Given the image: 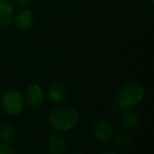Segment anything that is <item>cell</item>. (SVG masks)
<instances>
[{"instance_id":"obj_1","label":"cell","mask_w":154,"mask_h":154,"mask_svg":"<svg viewBox=\"0 0 154 154\" xmlns=\"http://www.w3.org/2000/svg\"><path fill=\"white\" fill-rule=\"evenodd\" d=\"M80 114L72 106H58L51 111L48 115V125L54 131L68 132L79 123Z\"/></svg>"},{"instance_id":"obj_2","label":"cell","mask_w":154,"mask_h":154,"mask_svg":"<svg viewBox=\"0 0 154 154\" xmlns=\"http://www.w3.org/2000/svg\"><path fill=\"white\" fill-rule=\"evenodd\" d=\"M145 89L138 82H128L119 90L116 105L121 109H134L143 103Z\"/></svg>"},{"instance_id":"obj_3","label":"cell","mask_w":154,"mask_h":154,"mask_svg":"<svg viewBox=\"0 0 154 154\" xmlns=\"http://www.w3.org/2000/svg\"><path fill=\"white\" fill-rule=\"evenodd\" d=\"M2 111L10 116H17L22 113L25 107L24 97L18 90L11 89L3 93L0 99Z\"/></svg>"},{"instance_id":"obj_4","label":"cell","mask_w":154,"mask_h":154,"mask_svg":"<svg viewBox=\"0 0 154 154\" xmlns=\"http://www.w3.org/2000/svg\"><path fill=\"white\" fill-rule=\"evenodd\" d=\"M25 105L32 110H38L44 105L45 92L39 84H31L24 92Z\"/></svg>"},{"instance_id":"obj_5","label":"cell","mask_w":154,"mask_h":154,"mask_svg":"<svg viewBox=\"0 0 154 154\" xmlns=\"http://www.w3.org/2000/svg\"><path fill=\"white\" fill-rule=\"evenodd\" d=\"M113 129L108 121L104 119H99L94 121L91 127V135L97 142L101 144H106L113 138Z\"/></svg>"},{"instance_id":"obj_6","label":"cell","mask_w":154,"mask_h":154,"mask_svg":"<svg viewBox=\"0 0 154 154\" xmlns=\"http://www.w3.org/2000/svg\"><path fill=\"white\" fill-rule=\"evenodd\" d=\"M13 21L15 23V27L19 31H29L35 25V14L29 8H23L15 14Z\"/></svg>"},{"instance_id":"obj_7","label":"cell","mask_w":154,"mask_h":154,"mask_svg":"<svg viewBox=\"0 0 154 154\" xmlns=\"http://www.w3.org/2000/svg\"><path fill=\"white\" fill-rule=\"evenodd\" d=\"M68 96V89L64 84L60 81H55L51 84L47 88V98L56 105L63 103Z\"/></svg>"},{"instance_id":"obj_8","label":"cell","mask_w":154,"mask_h":154,"mask_svg":"<svg viewBox=\"0 0 154 154\" xmlns=\"http://www.w3.org/2000/svg\"><path fill=\"white\" fill-rule=\"evenodd\" d=\"M15 16L14 4L8 0H0V29L11 25Z\"/></svg>"},{"instance_id":"obj_9","label":"cell","mask_w":154,"mask_h":154,"mask_svg":"<svg viewBox=\"0 0 154 154\" xmlns=\"http://www.w3.org/2000/svg\"><path fill=\"white\" fill-rule=\"evenodd\" d=\"M67 143L59 132L51 134L47 142V148L51 154H63L66 150Z\"/></svg>"},{"instance_id":"obj_10","label":"cell","mask_w":154,"mask_h":154,"mask_svg":"<svg viewBox=\"0 0 154 154\" xmlns=\"http://www.w3.org/2000/svg\"><path fill=\"white\" fill-rule=\"evenodd\" d=\"M121 123L124 129L128 130V131L136 129L140 123L138 114L134 109H124V111L121 114Z\"/></svg>"},{"instance_id":"obj_11","label":"cell","mask_w":154,"mask_h":154,"mask_svg":"<svg viewBox=\"0 0 154 154\" xmlns=\"http://www.w3.org/2000/svg\"><path fill=\"white\" fill-rule=\"evenodd\" d=\"M17 134V128L11 121H5L0 126V140L2 143H11Z\"/></svg>"},{"instance_id":"obj_12","label":"cell","mask_w":154,"mask_h":154,"mask_svg":"<svg viewBox=\"0 0 154 154\" xmlns=\"http://www.w3.org/2000/svg\"><path fill=\"white\" fill-rule=\"evenodd\" d=\"M112 139H114L116 144L119 145V146L128 147L132 143V134L128 130L121 129L113 134V138Z\"/></svg>"},{"instance_id":"obj_13","label":"cell","mask_w":154,"mask_h":154,"mask_svg":"<svg viewBox=\"0 0 154 154\" xmlns=\"http://www.w3.org/2000/svg\"><path fill=\"white\" fill-rule=\"evenodd\" d=\"M0 154H17V151L11 143H1Z\"/></svg>"},{"instance_id":"obj_14","label":"cell","mask_w":154,"mask_h":154,"mask_svg":"<svg viewBox=\"0 0 154 154\" xmlns=\"http://www.w3.org/2000/svg\"><path fill=\"white\" fill-rule=\"evenodd\" d=\"M32 0H12V3L16 6H20V8H24V6L29 5L31 3Z\"/></svg>"},{"instance_id":"obj_15","label":"cell","mask_w":154,"mask_h":154,"mask_svg":"<svg viewBox=\"0 0 154 154\" xmlns=\"http://www.w3.org/2000/svg\"><path fill=\"white\" fill-rule=\"evenodd\" d=\"M101 154H119V153L114 150H106V151H103Z\"/></svg>"},{"instance_id":"obj_16","label":"cell","mask_w":154,"mask_h":154,"mask_svg":"<svg viewBox=\"0 0 154 154\" xmlns=\"http://www.w3.org/2000/svg\"><path fill=\"white\" fill-rule=\"evenodd\" d=\"M70 154H85V153H82V152H72Z\"/></svg>"},{"instance_id":"obj_17","label":"cell","mask_w":154,"mask_h":154,"mask_svg":"<svg viewBox=\"0 0 154 154\" xmlns=\"http://www.w3.org/2000/svg\"><path fill=\"white\" fill-rule=\"evenodd\" d=\"M150 1H151V3L154 4V0H150Z\"/></svg>"}]
</instances>
